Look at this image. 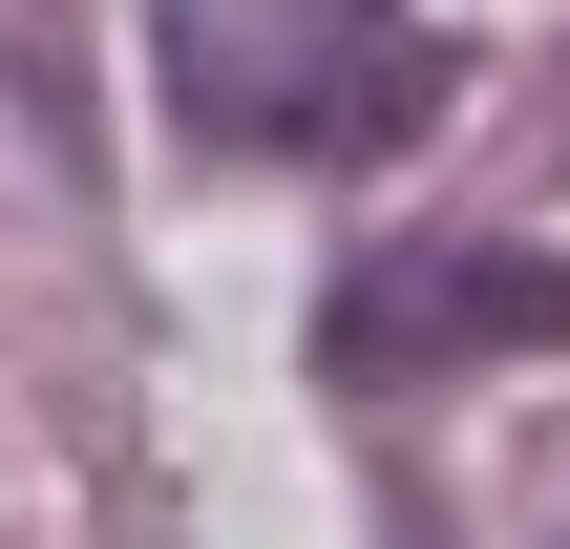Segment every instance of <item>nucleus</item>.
<instances>
[{
  "label": "nucleus",
  "mask_w": 570,
  "mask_h": 549,
  "mask_svg": "<svg viewBox=\"0 0 570 549\" xmlns=\"http://www.w3.org/2000/svg\"><path fill=\"white\" fill-rule=\"evenodd\" d=\"M148 63L212 148H275V169H402L465 85L402 0H148Z\"/></svg>",
  "instance_id": "f257e3e1"
},
{
  "label": "nucleus",
  "mask_w": 570,
  "mask_h": 549,
  "mask_svg": "<svg viewBox=\"0 0 570 549\" xmlns=\"http://www.w3.org/2000/svg\"><path fill=\"white\" fill-rule=\"evenodd\" d=\"M465 360H570V254H508V233L338 254V296H317V381L338 402H423Z\"/></svg>",
  "instance_id": "f03ea898"
}]
</instances>
